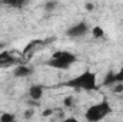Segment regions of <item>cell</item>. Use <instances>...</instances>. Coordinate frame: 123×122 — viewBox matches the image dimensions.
Returning <instances> with one entry per match:
<instances>
[{"instance_id": "obj_13", "label": "cell", "mask_w": 123, "mask_h": 122, "mask_svg": "<svg viewBox=\"0 0 123 122\" xmlns=\"http://www.w3.org/2000/svg\"><path fill=\"white\" fill-rule=\"evenodd\" d=\"M73 103H74V101H73V98H72V96H67V98L64 99V105H66L67 108H72V106H73Z\"/></svg>"}, {"instance_id": "obj_7", "label": "cell", "mask_w": 123, "mask_h": 122, "mask_svg": "<svg viewBox=\"0 0 123 122\" xmlns=\"http://www.w3.org/2000/svg\"><path fill=\"white\" fill-rule=\"evenodd\" d=\"M29 96L34 101H39L43 96V86L42 85H31L29 88Z\"/></svg>"}, {"instance_id": "obj_10", "label": "cell", "mask_w": 123, "mask_h": 122, "mask_svg": "<svg viewBox=\"0 0 123 122\" xmlns=\"http://www.w3.org/2000/svg\"><path fill=\"white\" fill-rule=\"evenodd\" d=\"M57 7V0H47L44 3V10L46 12H53Z\"/></svg>"}, {"instance_id": "obj_6", "label": "cell", "mask_w": 123, "mask_h": 122, "mask_svg": "<svg viewBox=\"0 0 123 122\" xmlns=\"http://www.w3.org/2000/svg\"><path fill=\"white\" fill-rule=\"evenodd\" d=\"M16 58L10 53V52H0V68H3V66H10V65H13V63H16Z\"/></svg>"}, {"instance_id": "obj_16", "label": "cell", "mask_w": 123, "mask_h": 122, "mask_svg": "<svg viewBox=\"0 0 123 122\" xmlns=\"http://www.w3.org/2000/svg\"><path fill=\"white\" fill-rule=\"evenodd\" d=\"M52 112H53V111H52V109H46V112H44V114H43V115H44V116H46V115H49V114H50V115H52Z\"/></svg>"}, {"instance_id": "obj_3", "label": "cell", "mask_w": 123, "mask_h": 122, "mask_svg": "<svg viewBox=\"0 0 123 122\" xmlns=\"http://www.w3.org/2000/svg\"><path fill=\"white\" fill-rule=\"evenodd\" d=\"M110 112H112L110 103H109L106 99H103V101H100V102L92 105V106L86 111L85 118H86L87 121H90V122H97V121L105 119Z\"/></svg>"}, {"instance_id": "obj_14", "label": "cell", "mask_w": 123, "mask_h": 122, "mask_svg": "<svg viewBox=\"0 0 123 122\" xmlns=\"http://www.w3.org/2000/svg\"><path fill=\"white\" fill-rule=\"evenodd\" d=\"M4 47H6V43H4V42H0V52L4 50Z\"/></svg>"}, {"instance_id": "obj_9", "label": "cell", "mask_w": 123, "mask_h": 122, "mask_svg": "<svg viewBox=\"0 0 123 122\" xmlns=\"http://www.w3.org/2000/svg\"><path fill=\"white\" fill-rule=\"evenodd\" d=\"M26 3H27V0H0V4L10 6V7H14V9H22Z\"/></svg>"}, {"instance_id": "obj_4", "label": "cell", "mask_w": 123, "mask_h": 122, "mask_svg": "<svg viewBox=\"0 0 123 122\" xmlns=\"http://www.w3.org/2000/svg\"><path fill=\"white\" fill-rule=\"evenodd\" d=\"M89 32H90L89 25H87L85 20H82V22H77V23H74L73 26H70V27L66 30V36L70 37V39H80V37L86 36Z\"/></svg>"}, {"instance_id": "obj_2", "label": "cell", "mask_w": 123, "mask_h": 122, "mask_svg": "<svg viewBox=\"0 0 123 122\" xmlns=\"http://www.w3.org/2000/svg\"><path fill=\"white\" fill-rule=\"evenodd\" d=\"M76 62H77V56L74 53L67 50H59V52H55L53 56L47 61V66L59 70H66Z\"/></svg>"}, {"instance_id": "obj_15", "label": "cell", "mask_w": 123, "mask_h": 122, "mask_svg": "<svg viewBox=\"0 0 123 122\" xmlns=\"http://www.w3.org/2000/svg\"><path fill=\"white\" fill-rule=\"evenodd\" d=\"M31 115H33V111H29V112H26V114H25V116H26V118H30Z\"/></svg>"}, {"instance_id": "obj_12", "label": "cell", "mask_w": 123, "mask_h": 122, "mask_svg": "<svg viewBox=\"0 0 123 122\" xmlns=\"http://www.w3.org/2000/svg\"><path fill=\"white\" fill-rule=\"evenodd\" d=\"M14 119V116L13 115H10V114H3L1 116H0V121L1 122H10Z\"/></svg>"}, {"instance_id": "obj_11", "label": "cell", "mask_w": 123, "mask_h": 122, "mask_svg": "<svg viewBox=\"0 0 123 122\" xmlns=\"http://www.w3.org/2000/svg\"><path fill=\"white\" fill-rule=\"evenodd\" d=\"M90 32H92L93 37H96V39H100V37H103V36H105V30H103L100 26H96V27H93Z\"/></svg>"}, {"instance_id": "obj_5", "label": "cell", "mask_w": 123, "mask_h": 122, "mask_svg": "<svg viewBox=\"0 0 123 122\" xmlns=\"http://www.w3.org/2000/svg\"><path fill=\"white\" fill-rule=\"evenodd\" d=\"M103 83H105V85H112V83H123V65H122V68H120L116 73H110V75H107Z\"/></svg>"}, {"instance_id": "obj_8", "label": "cell", "mask_w": 123, "mask_h": 122, "mask_svg": "<svg viewBox=\"0 0 123 122\" xmlns=\"http://www.w3.org/2000/svg\"><path fill=\"white\" fill-rule=\"evenodd\" d=\"M29 75H31V69L29 66H25V65L16 66V69H14V76L16 78H25V76H29Z\"/></svg>"}, {"instance_id": "obj_17", "label": "cell", "mask_w": 123, "mask_h": 122, "mask_svg": "<svg viewBox=\"0 0 123 122\" xmlns=\"http://www.w3.org/2000/svg\"><path fill=\"white\" fill-rule=\"evenodd\" d=\"M86 9H87V10H93V4H90V3L86 4Z\"/></svg>"}, {"instance_id": "obj_1", "label": "cell", "mask_w": 123, "mask_h": 122, "mask_svg": "<svg viewBox=\"0 0 123 122\" xmlns=\"http://www.w3.org/2000/svg\"><path fill=\"white\" fill-rule=\"evenodd\" d=\"M63 85L69 86V88H73L76 91H86V92L96 91L97 89V76L92 70H85L83 73L72 78L70 81L64 82Z\"/></svg>"}]
</instances>
